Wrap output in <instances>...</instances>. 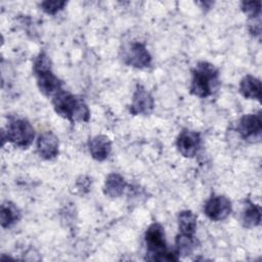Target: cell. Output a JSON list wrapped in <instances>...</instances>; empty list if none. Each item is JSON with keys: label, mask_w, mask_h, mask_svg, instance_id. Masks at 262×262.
Segmentation results:
<instances>
[{"label": "cell", "mask_w": 262, "mask_h": 262, "mask_svg": "<svg viewBox=\"0 0 262 262\" xmlns=\"http://www.w3.org/2000/svg\"><path fill=\"white\" fill-rule=\"evenodd\" d=\"M220 87L218 69L208 62L200 61L191 71V81L189 86L190 94L205 98L213 95Z\"/></svg>", "instance_id": "cell-1"}, {"label": "cell", "mask_w": 262, "mask_h": 262, "mask_svg": "<svg viewBox=\"0 0 262 262\" xmlns=\"http://www.w3.org/2000/svg\"><path fill=\"white\" fill-rule=\"evenodd\" d=\"M55 113L71 123H86L90 119V110L79 96L60 90L52 97Z\"/></svg>", "instance_id": "cell-2"}, {"label": "cell", "mask_w": 262, "mask_h": 262, "mask_svg": "<svg viewBox=\"0 0 262 262\" xmlns=\"http://www.w3.org/2000/svg\"><path fill=\"white\" fill-rule=\"evenodd\" d=\"M165 237V229L160 223L154 222L147 227L144 234V241L146 245V260L172 262L179 259V256L175 250H168Z\"/></svg>", "instance_id": "cell-3"}, {"label": "cell", "mask_w": 262, "mask_h": 262, "mask_svg": "<svg viewBox=\"0 0 262 262\" xmlns=\"http://www.w3.org/2000/svg\"><path fill=\"white\" fill-rule=\"evenodd\" d=\"M35 138V129L32 124L21 118H13L9 121L6 131H2V144L5 140L16 147L28 148Z\"/></svg>", "instance_id": "cell-4"}, {"label": "cell", "mask_w": 262, "mask_h": 262, "mask_svg": "<svg viewBox=\"0 0 262 262\" xmlns=\"http://www.w3.org/2000/svg\"><path fill=\"white\" fill-rule=\"evenodd\" d=\"M122 59L125 64L136 69H145L151 64V55L141 42H131L125 46Z\"/></svg>", "instance_id": "cell-5"}, {"label": "cell", "mask_w": 262, "mask_h": 262, "mask_svg": "<svg viewBox=\"0 0 262 262\" xmlns=\"http://www.w3.org/2000/svg\"><path fill=\"white\" fill-rule=\"evenodd\" d=\"M232 211V205L228 198L221 194L211 195L204 205L205 215L212 221L226 219Z\"/></svg>", "instance_id": "cell-6"}, {"label": "cell", "mask_w": 262, "mask_h": 262, "mask_svg": "<svg viewBox=\"0 0 262 262\" xmlns=\"http://www.w3.org/2000/svg\"><path fill=\"white\" fill-rule=\"evenodd\" d=\"M202 143L201 134L196 131L184 129L176 139V147L184 158H193L200 150Z\"/></svg>", "instance_id": "cell-7"}, {"label": "cell", "mask_w": 262, "mask_h": 262, "mask_svg": "<svg viewBox=\"0 0 262 262\" xmlns=\"http://www.w3.org/2000/svg\"><path fill=\"white\" fill-rule=\"evenodd\" d=\"M154 107L155 99L152 95L142 85L138 84L132 95V101L129 107L130 113L133 116H148L154 111Z\"/></svg>", "instance_id": "cell-8"}, {"label": "cell", "mask_w": 262, "mask_h": 262, "mask_svg": "<svg viewBox=\"0 0 262 262\" xmlns=\"http://www.w3.org/2000/svg\"><path fill=\"white\" fill-rule=\"evenodd\" d=\"M237 132L245 140H254L261 137L262 119L260 113L243 116L237 123Z\"/></svg>", "instance_id": "cell-9"}, {"label": "cell", "mask_w": 262, "mask_h": 262, "mask_svg": "<svg viewBox=\"0 0 262 262\" xmlns=\"http://www.w3.org/2000/svg\"><path fill=\"white\" fill-rule=\"evenodd\" d=\"M37 81V86L42 94L48 97H53L61 89L62 82L53 74L52 70H45L34 73Z\"/></svg>", "instance_id": "cell-10"}, {"label": "cell", "mask_w": 262, "mask_h": 262, "mask_svg": "<svg viewBox=\"0 0 262 262\" xmlns=\"http://www.w3.org/2000/svg\"><path fill=\"white\" fill-rule=\"evenodd\" d=\"M37 152L44 160H53L59 152V141L50 131L42 133L37 139Z\"/></svg>", "instance_id": "cell-11"}, {"label": "cell", "mask_w": 262, "mask_h": 262, "mask_svg": "<svg viewBox=\"0 0 262 262\" xmlns=\"http://www.w3.org/2000/svg\"><path fill=\"white\" fill-rule=\"evenodd\" d=\"M88 150L95 161L102 162L112 152V141L105 135H96L89 139Z\"/></svg>", "instance_id": "cell-12"}, {"label": "cell", "mask_w": 262, "mask_h": 262, "mask_svg": "<svg viewBox=\"0 0 262 262\" xmlns=\"http://www.w3.org/2000/svg\"><path fill=\"white\" fill-rule=\"evenodd\" d=\"M127 187L125 178L119 173H110L103 184V193L108 198L116 199L121 196Z\"/></svg>", "instance_id": "cell-13"}, {"label": "cell", "mask_w": 262, "mask_h": 262, "mask_svg": "<svg viewBox=\"0 0 262 262\" xmlns=\"http://www.w3.org/2000/svg\"><path fill=\"white\" fill-rule=\"evenodd\" d=\"M241 222L245 228H254L260 225L261 222V210L259 206L246 201L241 213Z\"/></svg>", "instance_id": "cell-14"}, {"label": "cell", "mask_w": 262, "mask_h": 262, "mask_svg": "<svg viewBox=\"0 0 262 262\" xmlns=\"http://www.w3.org/2000/svg\"><path fill=\"white\" fill-rule=\"evenodd\" d=\"M239 92L247 99L260 100L261 98V82L258 78L246 75L239 82Z\"/></svg>", "instance_id": "cell-15"}, {"label": "cell", "mask_w": 262, "mask_h": 262, "mask_svg": "<svg viewBox=\"0 0 262 262\" xmlns=\"http://www.w3.org/2000/svg\"><path fill=\"white\" fill-rule=\"evenodd\" d=\"M199 242L194 234L179 232L175 238V252L179 257H187L198 248Z\"/></svg>", "instance_id": "cell-16"}, {"label": "cell", "mask_w": 262, "mask_h": 262, "mask_svg": "<svg viewBox=\"0 0 262 262\" xmlns=\"http://www.w3.org/2000/svg\"><path fill=\"white\" fill-rule=\"evenodd\" d=\"M20 219L19 209L11 202H4L0 210V223L2 228H9Z\"/></svg>", "instance_id": "cell-17"}, {"label": "cell", "mask_w": 262, "mask_h": 262, "mask_svg": "<svg viewBox=\"0 0 262 262\" xmlns=\"http://www.w3.org/2000/svg\"><path fill=\"white\" fill-rule=\"evenodd\" d=\"M178 228L181 233L194 234L196 230V216L189 210L179 212Z\"/></svg>", "instance_id": "cell-18"}, {"label": "cell", "mask_w": 262, "mask_h": 262, "mask_svg": "<svg viewBox=\"0 0 262 262\" xmlns=\"http://www.w3.org/2000/svg\"><path fill=\"white\" fill-rule=\"evenodd\" d=\"M241 8H242V11L250 19H256L261 15L260 1H243L241 3Z\"/></svg>", "instance_id": "cell-19"}, {"label": "cell", "mask_w": 262, "mask_h": 262, "mask_svg": "<svg viewBox=\"0 0 262 262\" xmlns=\"http://www.w3.org/2000/svg\"><path fill=\"white\" fill-rule=\"evenodd\" d=\"M66 5H67L66 1H57V0H47L40 3L41 9L45 13L51 14V15H54L58 11L62 10Z\"/></svg>", "instance_id": "cell-20"}, {"label": "cell", "mask_w": 262, "mask_h": 262, "mask_svg": "<svg viewBox=\"0 0 262 262\" xmlns=\"http://www.w3.org/2000/svg\"><path fill=\"white\" fill-rule=\"evenodd\" d=\"M77 187H78V189H80V190H84L85 189V191H88L89 190V187H90V181H89V179L87 178L86 180H85V177H81L78 181H77Z\"/></svg>", "instance_id": "cell-21"}]
</instances>
